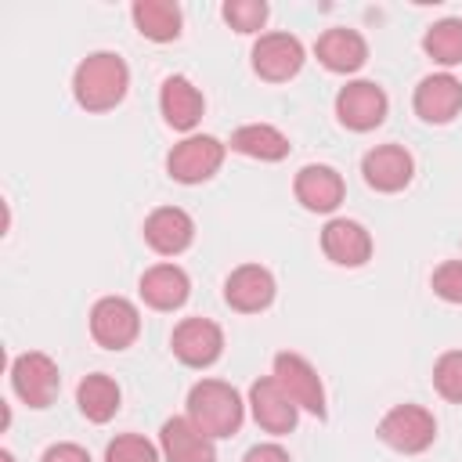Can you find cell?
Listing matches in <instances>:
<instances>
[{"label": "cell", "mask_w": 462, "mask_h": 462, "mask_svg": "<svg viewBox=\"0 0 462 462\" xmlns=\"http://www.w3.org/2000/svg\"><path fill=\"white\" fill-rule=\"evenodd\" d=\"M105 462H159V448L141 433H119L105 448Z\"/></svg>", "instance_id": "cell-27"}, {"label": "cell", "mask_w": 462, "mask_h": 462, "mask_svg": "<svg viewBox=\"0 0 462 462\" xmlns=\"http://www.w3.org/2000/svg\"><path fill=\"white\" fill-rule=\"evenodd\" d=\"M231 148L260 162H278L289 155V137L271 123H245L231 134Z\"/></svg>", "instance_id": "cell-22"}, {"label": "cell", "mask_w": 462, "mask_h": 462, "mask_svg": "<svg viewBox=\"0 0 462 462\" xmlns=\"http://www.w3.org/2000/svg\"><path fill=\"white\" fill-rule=\"evenodd\" d=\"M411 105L426 123H451L462 112V83L451 72H433L415 87Z\"/></svg>", "instance_id": "cell-16"}, {"label": "cell", "mask_w": 462, "mask_h": 462, "mask_svg": "<svg viewBox=\"0 0 462 462\" xmlns=\"http://www.w3.org/2000/svg\"><path fill=\"white\" fill-rule=\"evenodd\" d=\"M191 238H195V220L180 206H159L144 220V242L162 256L184 253L191 245Z\"/></svg>", "instance_id": "cell-15"}, {"label": "cell", "mask_w": 462, "mask_h": 462, "mask_svg": "<svg viewBox=\"0 0 462 462\" xmlns=\"http://www.w3.org/2000/svg\"><path fill=\"white\" fill-rule=\"evenodd\" d=\"M137 289H141V300L152 310H177L188 300L191 282H188V274L177 263H155V267H148L141 274Z\"/></svg>", "instance_id": "cell-20"}, {"label": "cell", "mask_w": 462, "mask_h": 462, "mask_svg": "<svg viewBox=\"0 0 462 462\" xmlns=\"http://www.w3.org/2000/svg\"><path fill=\"white\" fill-rule=\"evenodd\" d=\"M0 462H14V455L11 451H0Z\"/></svg>", "instance_id": "cell-32"}, {"label": "cell", "mask_w": 462, "mask_h": 462, "mask_svg": "<svg viewBox=\"0 0 462 462\" xmlns=\"http://www.w3.org/2000/svg\"><path fill=\"white\" fill-rule=\"evenodd\" d=\"M274 379H278V386L296 401V408H303V411H310V415H325V386H321V375H318V368L307 361V357H300V354H292V350H282L278 357H274V372H271Z\"/></svg>", "instance_id": "cell-7"}, {"label": "cell", "mask_w": 462, "mask_h": 462, "mask_svg": "<svg viewBox=\"0 0 462 462\" xmlns=\"http://www.w3.org/2000/svg\"><path fill=\"white\" fill-rule=\"evenodd\" d=\"M130 87V69L119 54L112 51H94L87 54L76 72H72V97L87 112H108L126 97Z\"/></svg>", "instance_id": "cell-1"}, {"label": "cell", "mask_w": 462, "mask_h": 462, "mask_svg": "<svg viewBox=\"0 0 462 462\" xmlns=\"http://www.w3.org/2000/svg\"><path fill=\"white\" fill-rule=\"evenodd\" d=\"M242 462H292V458H289V451L282 444H256V448L245 451Z\"/></svg>", "instance_id": "cell-31"}, {"label": "cell", "mask_w": 462, "mask_h": 462, "mask_svg": "<svg viewBox=\"0 0 462 462\" xmlns=\"http://www.w3.org/2000/svg\"><path fill=\"white\" fill-rule=\"evenodd\" d=\"M242 415H245V404L238 390L224 379H202L188 390V419L213 440L238 433Z\"/></svg>", "instance_id": "cell-2"}, {"label": "cell", "mask_w": 462, "mask_h": 462, "mask_svg": "<svg viewBox=\"0 0 462 462\" xmlns=\"http://www.w3.org/2000/svg\"><path fill=\"white\" fill-rule=\"evenodd\" d=\"M224 22L238 32H260L267 22V4L263 0H227L224 4Z\"/></svg>", "instance_id": "cell-28"}, {"label": "cell", "mask_w": 462, "mask_h": 462, "mask_svg": "<svg viewBox=\"0 0 462 462\" xmlns=\"http://www.w3.org/2000/svg\"><path fill=\"white\" fill-rule=\"evenodd\" d=\"M119 383L105 372H94L76 386V404L90 422H108L119 411Z\"/></svg>", "instance_id": "cell-24"}, {"label": "cell", "mask_w": 462, "mask_h": 462, "mask_svg": "<svg viewBox=\"0 0 462 462\" xmlns=\"http://www.w3.org/2000/svg\"><path fill=\"white\" fill-rule=\"evenodd\" d=\"M224 162V144L209 134H191L180 144H173V152L166 155V170L173 180L180 184H202L209 180Z\"/></svg>", "instance_id": "cell-6"}, {"label": "cell", "mask_w": 462, "mask_h": 462, "mask_svg": "<svg viewBox=\"0 0 462 462\" xmlns=\"http://www.w3.org/2000/svg\"><path fill=\"white\" fill-rule=\"evenodd\" d=\"M386 105L390 101H386L383 87L372 83V79H354V83L339 87V94H336V116H339V123L346 130H357V134L375 130L386 119Z\"/></svg>", "instance_id": "cell-8"}, {"label": "cell", "mask_w": 462, "mask_h": 462, "mask_svg": "<svg viewBox=\"0 0 462 462\" xmlns=\"http://www.w3.org/2000/svg\"><path fill=\"white\" fill-rule=\"evenodd\" d=\"M170 346H173V354H177L180 365H188V368H206V365H213V361L224 354V332H220V325L209 321V318H184V321L173 328Z\"/></svg>", "instance_id": "cell-9"}, {"label": "cell", "mask_w": 462, "mask_h": 462, "mask_svg": "<svg viewBox=\"0 0 462 462\" xmlns=\"http://www.w3.org/2000/svg\"><path fill=\"white\" fill-rule=\"evenodd\" d=\"M159 108H162V119H166L173 130H191V126L202 119L206 101H202L199 87H195L188 76H170V79H162Z\"/></svg>", "instance_id": "cell-21"}, {"label": "cell", "mask_w": 462, "mask_h": 462, "mask_svg": "<svg viewBox=\"0 0 462 462\" xmlns=\"http://www.w3.org/2000/svg\"><path fill=\"white\" fill-rule=\"evenodd\" d=\"M141 332V314L126 296H105L90 307V336L105 350H126Z\"/></svg>", "instance_id": "cell-5"}, {"label": "cell", "mask_w": 462, "mask_h": 462, "mask_svg": "<svg viewBox=\"0 0 462 462\" xmlns=\"http://www.w3.org/2000/svg\"><path fill=\"white\" fill-rule=\"evenodd\" d=\"M433 292L448 303H462V260H444L433 271Z\"/></svg>", "instance_id": "cell-29"}, {"label": "cell", "mask_w": 462, "mask_h": 462, "mask_svg": "<svg viewBox=\"0 0 462 462\" xmlns=\"http://www.w3.org/2000/svg\"><path fill=\"white\" fill-rule=\"evenodd\" d=\"M361 173H365L368 188L393 195V191L408 188V180L415 173V162L401 144H379L361 159Z\"/></svg>", "instance_id": "cell-14"}, {"label": "cell", "mask_w": 462, "mask_h": 462, "mask_svg": "<svg viewBox=\"0 0 462 462\" xmlns=\"http://www.w3.org/2000/svg\"><path fill=\"white\" fill-rule=\"evenodd\" d=\"M303 65V43L289 32H263L253 43V72L267 83L292 79Z\"/></svg>", "instance_id": "cell-10"}, {"label": "cell", "mask_w": 462, "mask_h": 462, "mask_svg": "<svg viewBox=\"0 0 462 462\" xmlns=\"http://www.w3.org/2000/svg\"><path fill=\"white\" fill-rule=\"evenodd\" d=\"M379 437L401 455H419L437 437V419L422 404H393L379 419Z\"/></svg>", "instance_id": "cell-3"}, {"label": "cell", "mask_w": 462, "mask_h": 462, "mask_svg": "<svg viewBox=\"0 0 462 462\" xmlns=\"http://www.w3.org/2000/svg\"><path fill=\"white\" fill-rule=\"evenodd\" d=\"M11 386L29 408H47L58 397L61 372H58L54 357H47L43 350H29L11 361Z\"/></svg>", "instance_id": "cell-4"}, {"label": "cell", "mask_w": 462, "mask_h": 462, "mask_svg": "<svg viewBox=\"0 0 462 462\" xmlns=\"http://www.w3.org/2000/svg\"><path fill=\"white\" fill-rule=\"evenodd\" d=\"M422 51L440 65H462V18H440L426 29Z\"/></svg>", "instance_id": "cell-25"}, {"label": "cell", "mask_w": 462, "mask_h": 462, "mask_svg": "<svg viewBox=\"0 0 462 462\" xmlns=\"http://www.w3.org/2000/svg\"><path fill=\"white\" fill-rule=\"evenodd\" d=\"M433 386L444 401L462 404V350H448L433 365Z\"/></svg>", "instance_id": "cell-26"}, {"label": "cell", "mask_w": 462, "mask_h": 462, "mask_svg": "<svg viewBox=\"0 0 462 462\" xmlns=\"http://www.w3.org/2000/svg\"><path fill=\"white\" fill-rule=\"evenodd\" d=\"M314 54L318 61L328 69V72H357L365 61H368V43L357 29H346V25H336V29H325L314 43Z\"/></svg>", "instance_id": "cell-17"}, {"label": "cell", "mask_w": 462, "mask_h": 462, "mask_svg": "<svg viewBox=\"0 0 462 462\" xmlns=\"http://www.w3.org/2000/svg\"><path fill=\"white\" fill-rule=\"evenodd\" d=\"M292 191L303 202V209H310V213H332L343 202V177L332 166H325V162H310V166H303L296 173Z\"/></svg>", "instance_id": "cell-19"}, {"label": "cell", "mask_w": 462, "mask_h": 462, "mask_svg": "<svg viewBox=\"0 0 462 462\" xmlns=\"http://www.w3.org/2000/svg\"><path fill=\"white\" fill-rule=\"evenodd\" d=\"M321 249L332 263L339 267H361L368 256H372V235L357 224V220H346V217H336L325 224L321 231Z\"/></svg>", "instance_id": "cell-18"}, {"label": "cell", "mask_w": 462, "mask_h": 462, "mask_svg": "<svg viewBox=\"0 0 462 462\" xmlns=\"http://www.w3.org/2000/svg\"><path fill=\"white\" fill-rule=\"evenodd\" d=\"M159 451L166 462H217L213 437H206L188 415H173L159 430Z\"/></svg>", "instance_id": "cell-12"}, {"label": "cell", "mask_w": 462, "mask_h": 462, "mask_svg": "<svg viewBox=\"0 0 462 462\" xmlns=\"http://www.w3.org/2000/svg\"><path fill=\"white\" fill-rule=\"evenodd\" d=\"M249 408H253L256 426L267 430V433H274V437L296 430L300 408H296V401L278 386L274 375H263V379H256V383L249 386Z\"/></svg>", "instance_id": "cell-11"}, {"label": "cell", "mask_w": 462, "mask_h": 462, "mask_svg": "<svg viewBox=\"0 0 462 462\" xmlns=\"http://www.w3.org/2000/svg\"><path fill=\"white\" fill-rule=\"evenodd\" d=\"M224 300L231 310H242V314H256V310H267L271 300H274V278L267 267L260 263H242L227 274L224 282Z\"/></svg>", "instance_id": "cell-13"}, {"label": "cell", "mask_w": 462, "mask_h": 462, "mask_svg": "<svg viewBox=\"0 0 462 462\" xmlns=\"http://www.w3.org/2000/svg\"><path fill=\"white\" fill-rule=\"evenodd\" d=\"M130 14H134L137 32L155 43H170L180 36V7L170 0H137Z\"/></svg>", "instance_id": "cell-23"}, {"label": "cell", "mask_w": 462, "mask_h": 462, "mask_svg": "<svg viewBox=\"0 0 462 462\" xmlns=\"http://www.w3.org/2000/svg\"><path fill=\"white\" fill-rule=\"evenodd\" d=\"M40 462H90V455H87V448H79L72 440H61V444H51Z\"/></svg>", "instance_id": "cell-30"}]
</instances>
